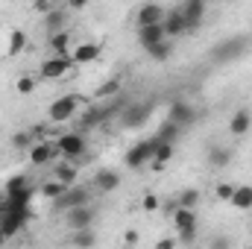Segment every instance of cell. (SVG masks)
I'll return each mask as SVG.
<instances>
[{
    "instance_id": "d6a6232c",
    "label": "cell",
    "mask_w": 252,
    "mask_h": 249,
    "mask_svg": "<svg viewBox=\"0 0 252 249\" xmlns=\"http://www.w3.org/2000/svg\"><path fill=\"white\" fill-rule=\"evenodd\" d=\"M232 193H235V185H232V182H220V185L214 187V196H217L220 202H229Z\"/></svg>"
},
{
    "instance_id": "836d02e7",
    "label": "cell",
    "mask_w": 252,
    "mask_h": 249,
    "mask_svg": "<svg viewBox=\"0 0 252 249\" xmlns=\"http://www.w3.org/2000/svg\"><path fill=\"white\" fill-rule=\"evenodd\" d=\"M141 208L153 214V211H158V208H161V199H158L156 193H144V199H141Z\"/></svg>"
},
{
    "instance_id": "30bf717a",
    "label": "cell",
    "mask_w": 252,
    "mask_h": 249,
    "mask_svg": "<svg viewBox=\"0 0 252 249\" xmlns=\"http://www.w3.org/2000/svg\"><path fill=\"white\" fill-rule=\"evenodd\" d=\"M164 15H167V9H164L161 3H144V6H138V12H135V24H138V27L161 24Z\"/></svg>"
},
{
    "instance_id": "ffe728a7",
    "label": "cell",
    "mask_w": 252,
    "mask_h": 249,
    "mask_svg": "<svg viewBox=\"0 0 252 249\" xmlns=\"http://www.w3.org/2000/svg\"><path fill=\"white\" fill-rule=\"evenodd\" d=\"M235 211H252V185H235V193L229 199Z\"/></svg>"
},
{
    "instance_id": "ac0fdd59",
    "label": "cell",
    "mask_w": 252,
    "mask_h": 249,
    "mask_svg": "<svg viewBox=\"0 0 252 249\" xmlns=\"http://www.w3.org/2000/svg\"><path fill=\"white\" fill-rule=\"evenodd\" d=\"M250 129H252V112L250 109H238L232 115V121H229V135L244 138V135H250Z\"/></svg>"
},
{
    "instance_id": "e0dca14e",
    "label": "cell",
    "mask_w": 252,
    "mask_h": 249,
    "mask_svg": "<svg viewBox=\"0 0 252 249\" xmlns=\"http://www.w3.org/2000/svg\"><path fill=\"white\" fill-rule=\"evenodd\" d=\"M150 115H153V109H150V106H144V103L129 106V109L124 112V126H126V129H141V126L150 121Z\"/></svg>"
},
{
    "instance_id": "74e56055",
    "label": "cell",
    "mask_w": 252,
    "mask_h": 249,
    "mask_svg": "<svg viewBox=\"0 0 252 249\" xmlns=\"http://www.w3.org/2000/svg\"><path fill=\"white\" fill-rule=\"evenodd\" d=\"M176 244H179V238H161L156 247H158V249H170V247H176Z\"/></svg>"
},
{
    "instance_id": "8d00e7d4",
    "label": "cell",
    "mask_w": 252,
    "mask_h": 249,
    "mask_svg": "<svg viewBox=\"0 0 252 249\" xmlns=\"http://www.w3.org/2000/svg\"><path fill=\"white\" fill-rule=\"evenodd\" d=\"M176 238H179V244H193V241H196V226H193V229H182V232H176Z\"/></svg>"
},
{
    "instance_id": "5bb4252c",
    "label": "cell",
    "mask_w": 252,
    "mask_h": 249,
    "mask_svg": "<svg viewBox=\"0 0 252 249\" xmlns=\"http://www.w3.org/2000/svg\"><path fill=\"white\" fill-rule=\"evenodd\" d=\"M205 9H208V0H182L179 12L185 15V21H188V30L199 27V21L205 18Z\"/></svg>"
},
{
    "instance_id": "52a82bcc",
    "label": "cell",
    "mask_w": 252,
    "mask_h": 249,
    "mask_svg": "<svg viewBox=\"0 0 252 249\" xmlns=\"http://www.w3.org/2000/svg\"><path fill=\"white\" fill-rule=\"evenodd\" d=\"M170 220H173V229H176V232L199 226V214H196V208H188V205H179V202H176V205L170 208Z\"/></svg>"
},
{
    "instance_id": "60d3db41",
    "label": "cell",
    "mask_w": 252,
    "mask_h": 249,
    "mask_svg": "<svg viewBox=\"0 0 252 249\" xmlns=\"http://www.w3.org/2000/svg\"><path fill=\"white\" fill-rule=\"evenodd\" d=\"M126 244H138V232H129L126 235Z\"/></svg>"
},
{
    "instance_id": "3957f363",
    "label": "cell",
    "mask_w": 252,
    "mask_h": 249,
    "mask_svg": "<svg viewBox=\"0 0 252 249\" xmlns=\"http://www.w3.org/2000/svg\"><path fill=\"white\" fill-rule=\"evenodd\" d=\"M27 158L32 167H47L59 158V150H56V141L53 138H35L32 147L27 150Z\"/></svg>"
},
{
    "instance_id": "2e32d148",
    "label": "cell",
    "mask_w": 252,
    "mask_h": 249,
    "mask_svg": "<svg viewBox=\"0 0 252 249\" xmlns=\"http://www.w3.org/2000/svg\"><path fill=\"white\" fill-rule=\"evenodd\" d=\"M173 156H176V141H158L150 167H153V170H164V167L173 161Z\"/></svg>"
},
{
    "instance_id": "d590c367",
    "label": "cell",
    "mask_w": 252,
    "mask_h": 249,
    "mask_svg": "<svg viewBox=\"0 0 252 249\" xmlns=\"http://www.w3.org/2000/svg\"><path fill=\"white\" fill-rule=\"evenodd\" d=\"M238 50H244V41H235V44H229V47L217 50V56H220V59H229V56H235Z\"/></svg>"
},
{
    "instance_id": "9c48e42d",
    "label": "cell",
    "mask_w": 252,
    "mask_h": 249,
    "mask_svg": "<svg viewBox=\"0 0 252 249\" xmlns=\"http://www.w3.org/2000/svg\"><path fill=\"white\" fill-rule=\"evenodd\" d=\"M100 53H103V47L97 44V41H79V44H73L70 47V59L76 64H91L100 59Z\"/></svg>"
},
{
    "instance_id": "d6986e66",
    "label": "cell",
    "mask_w": 252,
    "mask_h": 249,
    "mask_svg": "<svg viewBox=\"0 0 252 249\" xmlns=\"http://www.w3.org/2000/svg\"><path fill=\"white\" fill-rule=\"evenodd\" d=\"M27 50V32L24 30H9V35H6V56L9 59H15V56H21Z\"/></svg>"
},
{
    "instance_id": "603a6c76",
    "label": "cell",
    "mask_w": 252,
    "mask_h": 249,
    "mask_svg": "<svg viewBox=\"0 0 252 249\" xmlns=\"http://www.w3.org/2000/svg\"><path fill=\"white\" fill-rule=\"evenodd\" d=\"M147 50V56L153 59V62H164V59H170V53H173V38H161V41H156V44H150V47H144Z\"/></svg>"
},
{
    "instance_id": "f1b7e54d",
    "label": "cell",
    "mask_w": 252,
    "mask_h": 249,
    "mask_svg": "<svg viewBox=\"0 0 252 249\" xmlns=\"http://www.w3.org/2000/svg\"><path fill=\"white\" fill-rule=\"evenodd\" d=\"M32 141H35V132H32V129H24V132H15V135H12V147L21 150V153H27V150L32 147Z\"/></svg>"
},
{
    "instance_id": "4fadbf2b",
    "label": "cell",
    "mask_w": 252,
    "mask_h": 249,
    "mask_svg": "<svg viewBox=\"0 0 252 249\" xmlns=\"http://www.w3.org/2000/svg\"><path fill=\"white\" fill-rule=\"evenodd\" d=\"M118 187H121V173H118V170L103 167V170L94 173V190H97V193H112V190H118Z\"/></svg>"
},
{
    "instance_id": "8fae6325",
    "label": "cell",
    "mask_w": 252,
    "mask_h": 249,
    "mask_svg": "<svg viewBox=\"0 0 252 249\" xmlns=\"http://www.w3.org/2000/svg\"><path fill=\"white\" fill-rule=\"evenodd\" d=\"M85 202H91V190H88V187H79V185H70L62 196L56 199V205H59L62 211L73 208V205H85Z\"/></svg>"
},
{
    "instance_id": "4316f807",
    "label": "cell",
    "mask_w": 252,
    "mask_h": 249,
    "mask_svg": "<svg viewBox=\"0 0 252 249\" xmlns=\"http://www.w3.org/2000/svg\"><path fill=\"white\" fill-rule=\"evenodd\" d=\"M35 88H38V76H32V73H21V76L15 79V91H18L21 97H30Z\"/></svg>"
},
{
    "instance_id": "f546056e",
    "label": "cell",
    "mask_w": 252,
    "mask_h": 249,
    "mask_svg": "<svg viewBox=\"0 0 252 249\" xmlns=\"http://www.w3.org/2000/svg\"><path fill=\"white\" fill-rule=\"evenodd\" d=\"M73 244H76V247H94V244H97V235L91 232V226L73 229Z\"/></svg>"
},
{
    "instance_id": "ba28073f",
    "label": "cell",
    "mask_w": 252,
    "mask_h": 249,
    "mask_svg": "<svg viewBox=\"0 0 252 249\" xmlns=\"http://www.w3.org/2000/svg\"><path fill=\"white\" fill-rule=\"evenodd\" d=\"M53 176L62 179L64 185H76V179H79V161L59 156V158L53 161Z\"/></svg>"
},
{
    "instance_id": "484cf974",
    "label": "cell",
    "mask_w": 252,
    "mask_h": 249,
    "mask_svg": "<svg viewBox=\"0 0 252 249\" xmlns=\"http://www.w3.org/2000/svg\"><path fill=\"white\" fill-rule=\"evenodd\" d=\"M121 88H124V79H121V76H109V79L97 88V97H100V100L118 97V94H121Z\"/></svg>"
},
{
    "instance_id": "1f68e13d",
    "label": "cell",
    "mask_w": 252,
    "mask_h": 249,
    "mask_svg": "<svg viewBox=\"0 0 252 249\" xmlns=\"http://www.w3.org/2000/svg\"><path fill=\"white\" fill-rule=\"evenodd\" d=\"M179 129H182V126H176L173 121H164V124L158 126V132H156V138H158V141H176V135H179Z\"/></svg>"
},
{
    "instance_id": "5b68a950",
    "label": "cell",
    "mask_w": 252,
    "mask_h": 249,
    "mask_svg": "<svg viewBox=\"0 0 252 249\" xmlns=\"http://www.w3.org/2000/svg\"><path fill=\"white\" fill-rule=\"evenodd\" d=\"M56 150H59V156L64 158H76L79 161V156H85L88 153V144H85V132H62V135H56Z\"/></svg>"
},
{
    "instance_id": "b9f144b4",
    "label": "cell",
    "mask_w": 252,
    "mask_h": 249,
    "mask_svg": "<svg viewBox=\"0 0 252 249\" xmlns=\"http://www.w3.org/2000/svg\"><path fill=\"white\" fill-rule=\"evenodd\" d=\"M6 244H9V235H6V232L0 229V247H6Z\"/></svg>"
},
{
    "instance_id": "6da1fadb",
    "label": "cell",
    "mask_w": 252,
    "mask_h": 249,
    "mask_svg": "<svg viewBox=\"0 0 252 249\" xmlns=\"http://www.w3.org/2000/svg\"><path fill=\"white\" fill-rule=\"evenodd\" d=\"M82 106H85V100H82L79 94H62V97H56V100L50 103L47 121H50V124H67V121H73V118L82 112Z\"/></svg>"
},
{
    "instance_id": "8992f818",
    "label": "cell",
    "mask_w": 252,
    "mask_h": 249,
    "mask_svg": "<svg viewBox=\"0 0 252 249\" xmlns=\"http://www.w3.org/2000/svg\"><path fill=\"white\" fill-rule=\"evenodd\" d=\"M94 217H97V211H94L91 202H85V205H73V208L64 211V220H67L70 229H85V226L94 223Z\"/></svg>"
},
{
    "instance_id": "f35d334b",
    "label": "cell",
    "mask_w": 252,
    "mask_h": 249,
    "mask_svg": "<svg viewBox=\"0 0 252 249\" xmlns=\"http://www.w3.org/2000/svg\"><path fill=\"white\" fill-rule=\"evenodd\" d=\"M88 3H91V0H67V6H70V9H85Z\"/></svg>"
},
{
    "instance_id": "9a60e30c",
    "label": "cell",
    "mask_w": 252,
    "mask_h": 249,
    "mask_svg": "<svg viewBox=\"0 0 252 249\" xmlns=\"http://www.w3.org/2000/svg\"><path fill=\"white\" fill-rule=\"evenodd\" d=\"M167 121H173L176 126H190L196 121V109L190 103H185V100H176L170 106V112H167Z\"/></svg>"
},
{
    "instance_id": "d4e9b609",
    "label": "cell",
    "mask_w": 252,
    "mask_h": 249,
    "mask_svg": "<svg viewBox=\"0 0 252 249\" xmlns=\"http://www.w3.org/2000/svg\"><path fill=\"white\" fill-rule=\"evenodd\" d=\"M47 47H50V53H59V56L70 53V35H67V30H62V32H53V35L47 38Z\"/></svg>"
},
{
    "instance_id": "83f0119b",
    "label": "cell",
    "mask_w": 252,
    "mask_h": 249,
    "mask_svg": "<svg viewBox=\"0 0 252 249\" xmlns=\"http://www.w3.org/2000/svg\"><path fill=\"white\" fill-rule=\"evenodd\" d=\"M229 161H232V153L226 147H211L208 150V164L211 167H226Z\"/></svg>"
},
{
    "instance_id": "7a4b0ae2",
    "label": "cell",
    "mask_w": 252,
    "mask_h": 249,
    "mask_svg": "<svg viewBox=\"0 0 252 249\" xmlns=\"http://www.w3.org/2000/svg\"><path fill=\"white\" fill-rule=\"evenodd\" d=\"M73 67H76V62L70 59V53H64V56L53 53L47 62H41V67H38V79H47V82H62V79H70Z\"/></svg>"
},
{
    "instance_id": "ab89813d",
    "label": "cell",
    "mask_w": 252,
    "mask_h": 249,
    "mask_svg": "<svg viewBox=\"0 0 252 249\" xmlns=\"http://www.w3.org/2000/svg\"><path fill=\"white\" fill-rule=\"evenodd\" d=\"M35 9L38 12H50V0H35Z\"/></svg>"
},
{
    "instance_id": "7c38bea8",
    "label": "cell",
    "mask_w": 252,
    "mask_h": 249,
    "mask_svg": "<svg viewBox=\"0 0 252 249\" xmlns=\"http://www.w3.org/2000/svg\"><path fill=\"white\" fill-rule=\"evenodd\" d=\"M161 27H164V35H167V38H179L182 32H188V21H185V15H182L179 9H167Z\"/></svg>"
},
{
    "instance_id": "277c9868",
    "label": "cell",
    "mask_w": 252,
    "mask_h": 249,
    "mask_svg": "<svg viewBox=\"0 0 252 249\" xmlns=\"http://www.w3.org/2000/svg\"><path fill=\"white\" fill-rule=\"evenodd\" d=\"M156 147H158V138L153 135V138H147V141H138L135 147H129L126 150V167L129 170H141V167H147L150 161H153V153H156Z\"/></svg>"
},
{
    "instance_id": "44dd1931",
    "label": "cell",
    "mask_w": 252,
    "mask_h": 249,
    "mask_svg": "<svg viewBox=\"0 0 252 249\" xmlns=\"http://www.w3.org/2000/svg\"><path fill=\"white\" fill-rule=\"evenodd\" d=\"M161 38H167V35H164V27H161V24L138 27V44H141V47H150V44H156V41H161Z\"/></svg>"
},
{
    "instance_id": "4dcf8cb0",
    "label": "cell",
    "mask_w": 252,
    "mask_h": 249,
    "mask_svg": "<svg viewBox=\"0 0 252 249\" xmlns=\"http://www.w3.org/2000/svg\"><path fill=\"white\" fill-rule=\"evenodd\" d=\"M176 202H179V205H188V208H196V205L202 202V193H199L196 187H185V190L176 196Z\"/></svg>"
},
{
    "instance_id": "e575fe53",
    "label": "cell",
    "mask_w": 252,
    "mask_h": 249,
    "mask_svg": "<svg viewBox=\"0 0 252 249\" xmlns=\"http://www.w3.org/2000/svg\"><path fill=\"white\" fill-rule=\"evenodd\" d=\"M9 193H21V190H27V176H12V182L6 185Z\"/></svg>"
},
{
    "instance_id": "cb8c5ba5",
    "label": "cell",
    "mask_w": 252,
    "mask_h": 249,
    "mask_svg": "<svg viewBox=\"0 0 252 249\" xmlns=\"http://www.w3.org/2000/svg\"><path fill=\"white\" fill-rule=\"evenodd\" d=\"M70 185H64L62 179H56V176H50L47 182H41V187H38V193L44 196V199H50V202H56L59 196H62L64 190H67Z\"/></svg>"
},
{
    "instance_id": "7402d4cb",
    "label": "cell",
    "mask_w": 252,
    "mask_h": 249,
    "mask_svg": "<svg viewBox=\"0 0 252 249\" xmlns=\"http://www.w3.org/2000/svg\"><path fill=\"white\" fill-rule=\"evenodd\" d=\"M44 30H47V35L67 30V15H64L62 9H50V12H44Z\"/></svg>"
}]
</instances>
